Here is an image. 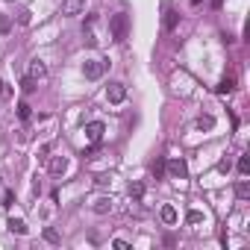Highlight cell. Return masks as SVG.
<instances>
[{
    "mask_svg": "<svg viewBox=\"0 0 250 250\" xmlns=\"http://www.w3.org/2000/svg\"><path fill=\"white\" fill-rule=\"evenodd\" d=\"M127 32H130V18H127L124 12L112 15V18H109V35H112V42H124Z\"/></svg>",
    "mask_w": 250,
    "mask_h": 250,
    "instance_id": "1",
    "label": "cell"
},
{
    "mask_svg": "<svg viewBox=\"0 0 250 250\" xmlns=\"http://www.w3.org/2000/svg\"><path fill=\"white\" fill-rule=\"evenodd\" d=\"M165 171L174 176V180H186V176H189V165H186V159H171V162H165Z\"/></svg>",
    "mask_w": 250,
    "mask_h": 250,
    "instance_id": "2",
    "label": "cell"
},
{
    "mask_svg": "<svg viewBox=\"0 0 250 250\" xmlns=\"http://www.w3.org/2000/svg\"><path fill=\"white\" fill-rule=\"evenodd\" d=\"M103 71H106V62H100V59H88V62L83 65L86 80H100V77H103Z\"/></svg>",
    "mask_w": 250,
    "mask_h": 250,
    "instance_id": "3",
    "label": "cell"
},
{
    "mask_svg": "<svg viewBox=\"0 0 250 250\" xmlns=\"http://www.w3.org/2000/svg\"><path fill=\"white\" fill-rule=\"evenodd\" d=\"M106 100H109V103H124L127 100L124 83H109V86H106Z\"/></svg>",
    "mask_w": 250,
    "mask_h": 250,
    "instance_id": "4",
    "label": "cell"
},
{
    "mask_svg": "<svg viewBox=\"0 0 250 250\" xmlns=\"http://www.w3.org/2000/svg\"><path fill=\"white\" fill-rule=\"evenodd\" d=\"M103 132H106L103 121H91V124H86V138L91 141V145H100V138H103Z\"/></svg>",
    "mask_w": 250,
    "mask_h": 250,
    "instance_id": "5",
    "label": "cell"
},
{
    "mask_svg": "<svg viewBox=\"0 0 250 250\" xmlns=\"http://www.w3.org/2000/svg\"><path fill=\"white\" fill-rule=\"evenodd\" d=\"M91 209L97 212V215H109V212L115 209V200L106 197V194H103V197H94V200H91Z\"/></svg>",
    "mask_w": 250,
    "mask_h": 250,
    "instance_id": "6",
    "label": "cell"
},
{
    "mask_svg": "<svg viewBox=\"0 0 250 250\" xmlns=\"http://www.w3.org/2000/svg\"><path fill=\"white\" fill-rule=\"evenodd\" d=\"M83 0H62V15H80Z\"/></svg>",
    "mask_w": 250,
    "mask_h": 250,
    "instance_id": "7",
    "label": "cell"
},
{
    "mask_svg": "<svg viewBox=\"0 0 250 250\" xmlns=\"http://www.w3.org/2000/svg\"><path fill=\"white\" fill-rule=\"evenodd\" d=\"M65 171H68V159H65V156H53V159H50V174H53V176H62Z\"/></svg>",
    "mask_w": 250,
    "mask_h": 250,
    "instance_id": "8",
    "label": "cell"
},
{
    "mask_svg": "<svg viewBox=\"0 0 250 250\" xmlns=\"http://www.w3.org/2000/svg\"><path fill=\"white\" fill-rule=\"evenodd\" d=\"M162 6H165V29H174L176 21H180V15H176V12L168 6V0H162Z\"/></svg>",
    "mask_w": 250,
    "mask_h": 250,
    "instance_id": "9",
    "label": "cell"
},
{
    "mask_svg": "<svg viewBox=\"0 0 250 250\" xmlns=\"http://www.w3.org/2000/svg\"><path fill=\"white\" fill-rule=\"evenodd\" d=\"M29 77H32V80H42V77H47V68H44V62L32 59V65H29Z\"/></svg>",
    "mask_w": 250,
    "mask_h": 250,
    "instance_id": "10",
    "label": "cell"
},
{
    "mask_svg": "<svg viewBox=\"0 0 250 250\" xmlns=\"http://www.w3.org/2000/svg\"><path fill=\"white\" fill-rule=\"evenodd\" d=\"M9 233H15V235H27V224L21 221V218H9Z\"/></svg>",
    "mask_w": 250,
    "mask_h": 250,
    "instance_id": "11",
    "label": "cell"
},
{
    "mask_svg": "<svg viewBox=\"0 0 250 250\" xmlns=\"http://www.w3.org/2000/svg\"><path fill=\"white\" fill-rule=\"evenodd\" d=\"M159 215H162V221H165V224H176V209H174V206H162Z\"/></svg>",
    "mask_w": 250,
    "mask_h": 250,
    "instance_id": "12",
    "label": "cell"
},
{
    "mask_svg": "<svg viewBox=\"0 0 250 250\" xmlns=\"http://www.w3.org/2000/svg\"><path fill=\"white\" fill-rule=\"evenodd\" d=\"M233 88H235V80H233V77H227V80H221V83L215 86V91H218V94H230Z\"/></svg>",
    "mask_w": 250,
    "mask_h": 250,
    "instance_id": "13",
    "label": "cell"
},
{
    "mask_svg": "<svg viewBox=\"0 0 250 250\" xmlns=\"http://www.w3.org/2000/svg\"><path fill=\"white\" fill-rule=\"evenodd\" d=\"M212 127H215V118L212 115H200L197 118V130H212Z\"/></svg>",
    "mask_w": 250,
    "mask_h": 250,
    "instance_id": "14",
    "label": "cell"
},
{
    "mask_svg": "<svg viewBox=\"0 0 250 250\" xmlns=\"http://www.w3.org/2000/svg\"><path fill=\"white\" fill-rule=\"evenodd\" d=\"M29 115H32L29 103H18V118H21V121H29Z\"/></svg>",
    "mask_w": 250,
    "mask_h": 250,
    "instance_id": "15",
    "label": "cell"
},
{
    "mask_svg": "<svg viewBox=\"0 0 250 250\" xmlns=\"http://www.w3.org/2000/svg\"><path fill=\"white\" fill-rule=\"evenodd\" d=\"M12 29V18L9 15H0V35H6Z\"/></svg>",
    "mask_w": 250,
    "mask_h": 250,
    "instance_id": "16",
    "label": "cell"
},
{
    "mask_svg": "<svg viewBox=\"0 0 250 250\" xmlns=\"http://www.w3.org/2000/svg\"><path fill=\"white\" fill-rule=\"evenodd\" d=\"M235 194H238V197H241V200H247V197H250V186H247V183H244V180H241V183H238V186H235Z\"/></svg>",
    "mask_w": 250,
    "mask_h": 250,
    "instance_id": "17",
    "label": "cell"
},
{
    "mask_svg": "<svg viewBox=\"0 0 250 250\" xmlns=\"http://www.w3.org/2000/svg\"><path fill=\"white\" fill-rule=\"evenodd\" d=\"M141 194H145V186H141V183H130V197H141Z\"/></svg>",
    "mask_w": 250,
    "mask_h": 250,
    "instance_id": "18",
    "label": "cell"
},
{
    "mask_svg": "<svg viewBox=\"0 0 250 250\" xmlns=\"http://www.w3.org/2000/svg\"><path fill=\"white\" fill-rule=\"evenodd\" d=\"M44 238H47L50 244H59V241H62V238H59V233H56L53 227H47V230H44Z\"/></svg>",
    "mask_w": 250,
    "mask_h": 250,
    "instance_id": "19",
    "label": "cell"
},
{
    "mask_svg": "<svg viewBox=\"0 0 250 250\" xmlns=\"http://www.w3.org/2000/svg\"><path fill=\"white\" fill-rule=\"evenodd\" d=\"M186 221H189V224H200V221H203V212H197V209H191V212H189V215H186Z\"/></svg>",
    "mask_w": 250,
    "mask_h": 250,
    "instance_id": "20",
    "label": "cell"
},
{
    "mask_svg": "<svg viewBox=\"0 0 250 250\" xmlns=\"http://www.w3.org/2000/svg\"><path fill=\"white\" fill-rule=\"evenodd\" d=\"M162 174H165V159H156V162H153V176L159 180Z\"/></svg>",
    "mask_w": 250,
    "mask_h": 250,
    "instance_id": "21",
    "label": "cell"
},
{
    "mask_svg": "<svg viewBox=\"0 0 250 250\" xmlns=\"http://www.w3.org/2000/svg\"><path fill=\"white\" fill-rule=\"evenodd\" d=\"M94 183L103 189V186H109V183H112V176H109V174H100V176H94Z\"/></svg>",
    "mask_w": 250,
    "mask_h": 250,
    "instance_id": "22",
    "label": "cell"
},
{
    "mask_svg": "<svg viewBox=\"0 0 250 250\" xmlns=\"http://www.w3.org/2000/svg\"><path fill=\"white\" fill-rule=\"evenodd\" d=\"M12 203H15V191H3V203H0V206H6V209H9Z\"/></svg>",
    "mask_w": 250,
    "mask_h": 250,
    "instance_id": "23",
    "label": "cell"
},
{
    "mask_svg": "<svg viewBox=\"0 0 250 250\" xmlns=\"http://www.w3.org/2000/svg\"><path fill=\"white\" fill-rule=\"evenodd\" d=\"M21 88H24L27 94H29V91H35V80H32V77H27V80L21 83Z\"/></svg>",
    "mask_w": 250,
    "mask_h": 250,
    "instance_id": "24",
    "label": "cell"
},
{
    "mask_svg": "<svg viewBox=\"0 0 250 250\" xmlns=\"http://www.w3.org/2000/svg\"><path fill=\"white\" fill-rule=\"evenodd\" d=\"M238 171H241V174L250 171V159H247V156H238Z\"/></svg>",
    "mask_w": 250,
    "mask_h": 250,
    "instance_id": "25",
    "label": "cell"
},
{
    "mask_svg": "<svg viewBox=\"0 0 250 250\" xmlns=\"http://www.w3.org/2000/svg\"><path fill=\"white\" fill-rule=\"evenodd\" d=\"M29 15H32V12H29V9H24V12H21V18H18V21H21V24H24V27H27V24H29Z\"/></svg>",
    "mask_w": 250,
    "mask_h": 250,
    "instance_id": "26",
    "label": "cell"
},
{
    "mask_svg": "<svg viewBox=\"0 0 250 250\" xmlns=\"http://www.w3.org/2000/svg\"><path fill=\"white\" fill-rule=\"evenodd\" d=\"M218 171L227 174V171H230V159H221V162H218Z\"/></svg>",
    "mask_w": 250,
    "mask_h": 250,
    "instance_id": "27",
    "label": "cell"
},
{
    "mask_svg": "<svg viewBox=\"0 0 250 250\" xmlns=\"http://www.w3.org/2000/svg\"><path fill=\"white\" fill-rule=\"evenodd\" d=\"M112 244H115V247H118V250H127V247H130V244H127V241H121V238H115V241H112Z\"/></svg>",
    "mask_w": 250,
    "mask_h": 250,
    "instance_id": "28",
    "label": "cell"
},
{
    "mask_svg": "<svg viewBox=\"0 0 250 250\" xmlns=\"http://www.w3.org/2000/svg\"><path fill=\"white\" fill-rule=\"evenodd\" d=\"M3 91H6V83H3V80H0V94H3Z\"/></svg>",
    "mask_w": 250,
    "mask_h": 250,
    "instance_id": "29",
    "label": "cell"
},
{
    "mask_svg": "<svg viewBox=\"0 0 250 250\" xmlns=\"http://www.w3.org/2000/svg\"><path fill=\"white\" fill-rule=\"evenodd\" d=\"M0 180H3V174H0Z\"/></svg>",
    "mask_w": 250,
    "mask_h": 250,
    "instance_id": "30",
    "label": "cell"
},
{
    "mask_svg": "<svg viewBox=\"0 0 250 250\" xmlns=\"http://www.w3.org/2000/svg\"><path fill=\"white\" fill-rule=\"evenodd\" d=\"M9 3H15V0H9Z\"/></svg>",
    "mask_w": 250,
    "mask_h": 250,
    "instance_id": "31",
    "label": "cell"
}]
</instances>
